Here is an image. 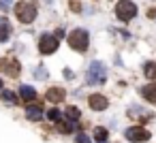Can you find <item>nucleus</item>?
Listing matches in <instances>:
<instances>
[{
	"label": "nucleus",
	"instance_id": "nucleus-12",
	"mask_svg": "<svg viewBox=\"0 0 156 143\" xmlns=\"http://www.w3.org/2000/svg\"><path fill=\"white\" fill-rule=\"evenodd\" d=\"M11 34V26H9V19L7 17H0V43H5Z\"/></svg>",
	"mask_w": 156,
	"mask_h": 143
},
{
	"label": "nucleus",
	"instance_id": "nucleus-24",
	"mask_svg": "<svg viewBox=\"0 0 156 143\" xmlns=\"http://www.w3.org/2000/svg\"><path fill=\"white\" fill-rule=\"evenodd\" d=\"M34 75H37V79H45V77H47V73H45V68H41V66H39V68L34 71Z\"/></svg>",
	"mask_w": 156,
	"mask_h": 143
},
{
	"label": "nucleus",
	"instance_id": "nucleus-21",
	"mask_svg": "<svg viewBox=\"0 0 156 143\" xmlns=\"http://www.w3.org/2000/svg\"><path fill=\"white\" fill-rule=\"evenodd\" d=\"M75 143H90V137H88L86 132H79L77 139H75Z\"/></svg>",
	"mask_w": 156,
	"mask_h": 143
},
{
	"label": "nucleus",
	"instance_id": "nucleus-9",
	"mask_svg": "<svg viewBox=\"0 0 156 143\" xmlns=\"http://www.w3.org/2000/svg\"><path fill=\"white\" fill-rule=\"evenodd\" d=\"M141 96H143L145 100H150V103L156 105V83H147V85H143V88H141Z\"/></svg>",
	"mask_w": 156,
	"mask_h": 143
},
{
	"label": "nucleus",
	"instance_id": "nucleus-20",
	"mask_svg": "<svg viewBox=\"0 0 156 143\" xmlns=\"http://www.w3.org/2000/svg\"><path fill=\"white\" fill-rule=\"evenodd\" d=\"M94 134H96L98 143H103V141L107 139V130H105V128H96V132H94Z\"/></svg>",
	"mask_w": 156,
	"mask_h": 143
},
{
	"label": "nucleus",
	"instance_id": "nucleus-7",
	"mask_svg": "<svg viewBox=\"0 0 156 143\" xmlns=\"http://www.w3.org/2000/svg\"><path fill=\"white\" fill-rule=\"evenodd\" d=\"M20 71H22V66H20L17 60H11V58H2V60H0V73H5L9 77H17Z\"/></svg>",
	"mask_w": 156,
	"mask_h": 143
},
{
	"label": "nucleus",
	"instance_id": "nucleus-5",
	"mask_svg": "<svg viewBox=\"0 0 156 143\" xmlns=\"http://www.w3.org/2000/svg\"><path fill=\"white\" fill-rule=\"evenodd\" d=\"M58 37L56 34H49V32H45V34H41V39H39V51L41 54H54L56 49H58Z\"/></svg>",
	"mask_w": 156,
	"mask_h": 143
},
{
	"label": "nucleus",
	"instance_id": "nucleus-3",
	"mask_svg": "<svg viewBox=\"0 0 156 143\" xmlns=\"http://www.w3.org/2000/svg\"><path fill=\"white\" fill-rule=\"evenodd\" d=\"M107 79V68L101 64V60H94L88 68V83L96 85V83H103Z\"/></svg>",
	"mask_w": 156,
	"mask_h": 143
},
{
	"label": "nucleus",
	"instance_id": "nucleus-25",
	"mask_svg": "<svg viewBox=\"0 0 156 143\" xmlns=\"http://www.w3.org/2000/svg\"><path fill=\"white\" fill-rule=\"evenodd\" d=\"M147 17H156V9H150L147 11Z\"/></svg>",
	"mask_w": 156,
	"mask_h": 143
},
{
	"label": "nucleus",
	"instance_id": "nucleus-26",
	"mask_svg": "<svg viewBox=\"0 0 156 143\" xmlns=\"http://www.w3.org/2000/svg\"><path fill=\"white\" fill-rule=\"evenodd\" d=\"M0 88H2V81H0Z\"/></svg>",
	"mask_w": 156,
	"mask_h": 143
},
{
	"label": "nucleus",
	"instance_id": "nucleus-1",
	"mask_svg": "<svg viewBox=\"0 0 156 143\" xmlns=\"http://www.w3.org/2000/svg\"><path fill=\"white\" fill-rule=\"evenodd\" d=\"M115 15H118V19H122V22H130V19L137 15V5L133 2V0H118Z\"/></svg>",
	"mask_w": 156,
	"mask_h": 143
},
{
	"label": "nucleus",
	"instance_id": "nucleus-19",
	"mask_svg": "<svg viewBox=\"0 0 156 143\" xmlns=\"http://www.w3.org/2000/svg\"><path fill=\"white\" fill-rule=\"evenodd\" d=\"M60 115H62L60 109H49V111H47V117H49L51 122H60Z\"/></svg>",
	"mask_w": 156,
	"mask_h": 143
},
{
	"label": "nucleus",
	"instance_id": "nucleus-17",
	"mask_svg": "<svg viewBox=\"0 0 156 143\" xmlns=\"http://www.w3.org/2000/svg\"><path fill=\"white\" fill-rule=\"evenodd\" d=\"M145 77H150V79H156V62H150V64H145Z\"/></svg>",
	"mask_w": 156,
	"mask_h": 143
},
{
	"label": "nucleus",
	"instance_id": "nucleus-22",
	"mask_svg": "<svg viewBox=\"0 0 156 143\" xmlns=\"http://www.w3.org/2000/svg\"><path fill=\"white\" fill-rule=\"evenodd\" d=\"M71 9H73L75 13H79V11H81V2H79V0H71Z\"/></svg>",
	"mask_w": 156,
	"mask_h": 143
},
{
	"label": "nucleus",
	"instance_id": "nucleus-27",
	"mask_svg": "<svg viewBox=\"0 0 156 143\" xmlns=\"http://www.w3.org/2000/svg\"><path fill=\"white\" fill-rule=\"evenodd\" d=\"M103 143H105V141H103Z\"/></svg>",
	"mask_w": 156,
	"mask_h": 143
},
{
	"label": "nucleus",
	"instance_id": "nucleus-11",
	"mask_svg": "<svg viewBox=\"0 0 156 143\" xmlns=\"http://www.w3.org/2000/svg\"><path fill=\"white\" fill-rule=\"evenodd\" d=\"M26 117L32 120V122H37V120L43 117V109H41L39 105H28V109H26Z\"/></svg>",
	"mask_w": 156,
	"mask_h": 143
},
{
	"label": "nucleus",
	"instance_id": "nucleus-8",
	"mask_svg": "<svg viewBox=\"0 0 156 143\" xmlns=\"http://www.w3.org/2000/svg\"><path fill=\"white\" fill-rule=\"evenodd\" d=\"M88 103H90V107H92L94 111H105L107 105H109V100H107L103 94H92V96L88 98Z\"/></svg>",
	"mask_w": 156,
	"mask_h": 143
},
{
	"label": "nucleus",
	"instance_id": "nucleus-13",
	"mask_svg": "<svg viewBox=\"0 0 156 143\" xmlns=\"http://www.w3.org/2000/svg\"><path fill=\"white\" fill-rule=\"evenodd\" d=\"M20 94H22V98H24V100H34L37 90H34L32 85H22V88H20Z\"/></svg>",
	"mask_w": 156,
	"mask_h": 143
},
{
	"label": "nucleus",
	"instance_id": "nucleus-23",
	"mask_svg": "<svg viewBox=\"0 0 156 143\" xmlns=\"http://www.w3.org/2000/svg\"><path fill=\"white\" fill-rule=\"evenodd\" d=\"M0 7H2L5 11H9V9L13 7V0H0Z\"/></svg>",
	"mask_w": 156,
	"mask_h": 143
},
{
	"label": "nucleus",
	"instance_id": "nucleus-15",
	"mask_svg": "<svg viewBox=\"0 0 156 143\" xmlns=\"http://www.w3.org/2000/svg\"><path fill=\"white\" fill-rule=\"evenodd\" d=\"M64 115H66L69 120H73V122H77L81 113H79V109H77V107H66V111H64Z\"/></svg>",
	"mask_w": 156,
	"mask_h": 143
},
{
	"label": "nucleus",
	"instance_id": "nucleus-4",
	"mask_svg": "<svg viewBox=\"0 0 156 143\" xmlns=\"http://www.w3.org/2000/svg\"><path fill=\"white\" fill-rule=\"evenodd\" d=\"M15 15H17L20 22L30 24V22L37 17V9H34L30 2H17V5H15Z\"/></svg>",
	"mask_w": 156,
	"mask_h": 143
},
{
	"label": "nucleus",
	"instance_id": "nucleus-6",
	"mask_svg": "<svg viewBox=\"0 0 156 143\" xmlns=\"http://www.w3.org/2000/svg\"><path fill=\"white\" fill-rule=\"evenodd\" d=\"M124 134H126L128 141H135V143H143V141L150 139V132L145 128H141V126H130V128H126Z\"/></svg>",
	"mask_w": 156,
	"mask_h": 143
},
{
	"label": "nucleus",
	"instance_id": "nucleus-14",
	"mask_svg": "<svg viewBox=\"0 0 156 143\" xmlns=\"http://www.w3.org/2000/svg\"><path fill=\"white\" fill-rule=\"evenodd\" d=\"M128 115H130V117H139L141 122H145V120H150V117H152L150 113H143V109H141V107H130Z\"/></svg>",
	"mask_w": 156,
	"mask_h": 143
},
{
	"label": "nucleus",
	"instance_id": "nucleus-10",
	"mask_svg": "<svg viewBox=\"0 0 156 143\" xmlns=\"http://www.w3.org/2000/svg\"><path fill=\"white\" fill-rule=\"evenodd\" d=\"M45 96H47V100H51V103H60V100H64V90H62V88H49Z\"/></svg>",
	"mask_w": 156,
	"mask_h": 143
},
{
	"label": "nucleus",
	"instance_id": "nucleus-16",
	"mask_svg": "<svg viewBox=\"0 0 156 143\" xmlns=\"http://www.w3.org/2000/svg\"><path fill=\"white\" fill-rule=\"evenodd\" d=\"M73 128H75V126H73L71 122H58V130H60L62 134H69V132H73Z\"/></svg>",
	"mask_w": 156,
	"mask_h": 143
},
{
	"label": "nucleus",
	"instance_id": "nucleus-18",
	"mask_svg": "<svg viewBox=\"0 0 156 143\" xmlns=\"http://www.w3.org/2000/svg\"><path fill=\"white\" fill-rule=\"evenodd\" d=\"M2 100H7V103H17V96H15L11 90H5V92H2Z\"/></svg>",
	"mask_w": 156,
	"mask_h": 143
},
{
	"label": "nucleus",
	"instance_id": "nucleus-2",
	"mask_svg": "<svg viewBox=\"0 0 156 143\" xmlns=\"http://www.w3.org/2000/svg\"><path fill=\"white\" fill-rule=\"evenodd\" d=\"M69 45L75 49V51H86L88 49V45H90V37H88V32L86 30H73L71 34H69Z\"/></svg>",
	"mask_w": 156,
	"mask_h": 143
}]
</instances>
